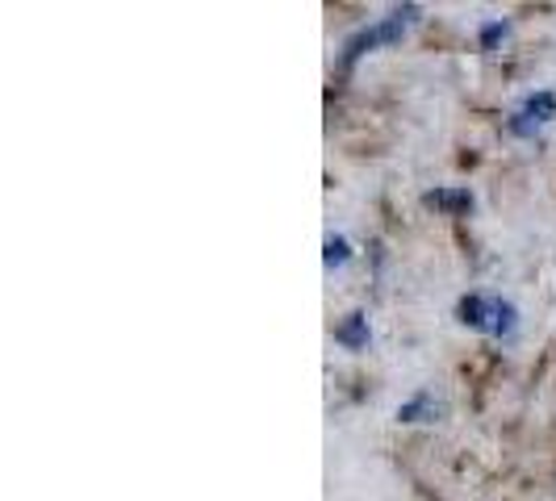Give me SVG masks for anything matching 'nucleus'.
<instances>
[{"mask_svg":"<svg viewBox=\"0 0 556 501\" xmlns=\"http://www.w3.org/2000/svg\"><path fill=\"white\" fill-rule=\"evenodd\" d=\"M460 322L473 326V331H490V334H510L515 331V306L510 301H490V297H465L460 301Z\"/></svg>","mask_w":556,"mask_h":501,"instance_id":"f257e3e1","label":"nucleus"},{"mask_svg":"<svg viewBox=\"0 0 556 501\" xmlns=\"http://www.w3.org/2000/svg\"><path fill=\"white\" fill-rule=\"evenodd\" d=\"M553 117H556V97L553 92H535V97L523 101V110L510 117V130L528 139V134H535V130H544Z\"/></svg>","mask_w":556,"mask_h":501,"instance_id":"f03ea898","label":"nucleus"},{"mask_svg":"<svg viewBox=\"0 0 556 501\" xmlns=\"http://www.w3.org/2000/svg\"><path fill=\"white\" fill-rule=\"evenodd\" d=\"M427 205L431 209H444V214H469L473 209V196L465 193V189L460 193H427Z\"/></svg>","mask_w":556,"mask_h":501,"instance_id":"7ed1b4c3","label":"nucleus"},{"mask_svg":"<svg viewBox=\"0 0 556 501\" xmlns=\"http://www.w3.org/2000/svg\"><path fill=\"white\" fill-rule=\"evenodd\" d=\"M440 414V406L427 397V393H418L415 401H406V406H397V422H427V418Z\"/></svg>","mask_w":556,"mask_h":501,"instance_id":"20e7f679","label":"nucleus"},{"mask_svg":"<svg viewBox=\"0 0 556 501\" xmlns=\"http://www.w3.org/2000/svg\"><path fill=\"white\" fill-rule=\"evenodd\" d=\"M334 338H339L343 347H364V343H368V318H364V313H352V318L334 331Z\"/></svg>","mask_w":556,"mask_h":501,"instance_id":"39448f33","label":"nucleus"},{"mask_svg":"<svg viewBox=\"0 0 556 501\" xmlns=\"http://www.w3.org/2000/svg\"><path fill=\"white\" fill-rule=\"evenodd\" d=\"M381 42V34H377V26L372 29H361L356 38H348V47H343V63H356V59L364 55V51H372Z\"/></svg>","mask_w":556,"mask_h":501,"instance_id":"423d86ee","label":"nucleus"},{"mask_svg":"<svg viewBox=\"0 0 556 501\" xmlns=\"http://www.w3.org/2000/svg\"><path fill=\"white\" fill-rule=\"evenodd\" d=\"M348 264V243L343 239H327V268H343Z\"/></svg>","mask_w":556,"mask_h":501,"instance_id":"0eeeda50","label":"nucleus"},{"mask_svg":"<svg viewBox=\"0 0 556 501\" xmlns=\"http://www.w3.org/2000/svg\"><path fill=\"white\" fill-rule=\"evenodd\" d=\"M502 38H506V26H502V22H494V26L481 29V47H485V51H490V47H498Z\"/></svg>","mask_w":556,"mask_h":501,"instance_id":"6e6552de","label":"nucleus"}]
</instances>
